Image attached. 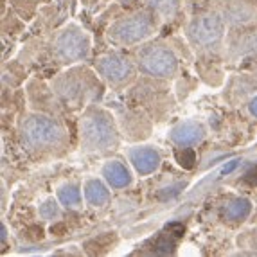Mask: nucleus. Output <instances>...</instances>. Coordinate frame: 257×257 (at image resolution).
Listing matches in <instances>:
<instances>
[{"label": "nucleus", "mask_w": 257, "mask_h": 257, "mask_svg": "<svg viewBox=\"0 0 257 257\" xmlns=\"http://www.w3.org/2000/svg\"><path fill=\"white\" fill-rule=\"evenodd\" d=\"M22 139L31 148H47L58 146L63 141V130L56 120L43 115H33L26 119L22 124Z\"/></svg>", "instance_id": "f257e3e1"}, {"label": "nucleus", "mask_w": 257, "mask_h": 257, "mask_svg": "<svg viewBox=\"0 0 257 257\" xmlns=\"http://www.w3.org/2000/svg\"><path fill=\"white\" fill-rule=\"evenodd\" d=\"M155 29L153 17L150 13H135L124 20L115 22L108 31V38L120 45H132L141 40L148 38Z\"/></svg>", "instance_id": "f03ea898"}, {"label": "nucleus", "mask_w": 257, "mask_h": 257, "mask_svg": "<svg viewBox=\"0 0 257 257\" xmlns=\"http://www.w3.org/2000/svg\"><path fill=\"white\" fill-rule=\"evenodd\" d=\"M83 142L88 150H110L117 144V133L104 113H94L83 120Z\"/></svg>", "instance_id": "7ed1b4c3"}, {"label": "nucleus", "mask_w": 257, "mask_h": 257, "mask_svg": "<svg viewBox=\"0 0 257 257\" xmlns=\"http://www.w3.org/2000/svg\"><path fill=\"white\" fill-rule=\"evenodd\" d=\"M223 22L216 15H207V17L194 18L187 29V36L193 45L202 49H210L218 45L223 38Z\"/></svg>", "instance_id": "20e7f679"}, {"label": "nucleus", "mask_w": 257, "mask_h": 257, "mask_svg": "<svg viewBox=\"0 0 257 257\" xmlns=\"http://www.w3.org/2000/svg\"><path fill=\"white\" fill-rule=\"evenodd\" d=\"M141 69L150 76L167 77L176 72V58L169 49L160 45H151L144 49L139 56Z\"/></svg>", "instance_id": "39448f33"}, {"label": "nucleus", "mask_w": 257, "mask_h": 257, "mask_svg": "<svg viewBox=\"0 0 257 257\" xmlns=\"http://www.w3.org/2000/svg\"><path fill=\"white\" fill-rule=\"evenodd\" d=\"M56 52L63 61L81 60L88 52V38L77 27H69L56 40Z\"/></svg>", "instance_id": "423d86ee"}, {"label": "nucleus", "mask_w": 257, "mask_h": 257, "mask_svg": "<svg viewBox=\"0 0 257 257\" xmlns=\"http://www.w3.org/2000/svg\"><path fill=\"white\" fill-rule=\"evenodd\" d=\"M97 70L111 85H122V83L130 81L133 77L132 61L120 54L103 56L97 63Z\"/></svg>", "instance_id": "0eeeda50"}, {"label": "nucleus", "mask_w": 257, "mask_h": 257, "mask_svg": "<svg viewBox=\"0 0 257 257\" xmlns=\"http://www.w3.org/2000/svg\"><path fill=\"white\" fill-rule=\"evenodd\" d=\"M203 135H205V130H203L202 124H198L194 120H185V122H180L173 128L171 141L178 146L187 148L198 144L203 139Z\"/></svg>", "instance_id": "6e6552de"}, {"label": "nucleus", "mask_w": 257, "mask_h": 257, "mask_svg": "<svg viewBox=\"0 0 257 257\" xmlns=\"http://www.w3.org/2000/svg\"><path fill=\"white\" fill-rule=\"evenodd\" d=\"M130 160L141 175H150L160 164L159 153L151 148H135L130 151Z\"/></svg>", "instance_id": "1a4fd4ad"}, {"label": "nucleus", "mask_w": 257, "mask_h": 257, "mask_svg": "<svg viewBox=\"0 0 257 257\" xmlns=\"http://www.w3.org/2000/svg\"><path fill=\"white\" fill-rule=\"evenodd\" d=\"M103 176L111 187H126L130 184V173L120 162H108L103 167Z\"/></svg>", "instance_id": "9d476101"}, {"label": "nucleus", "mask_w": 257, "mask_h": 257, "mask_svg": "<svg viewBox=\"0 0 257 257\" xmlns=\"http://www.w3.org/2000/svg\"><path fill=\"white\" fill-rule=\"evenodd\" d=\"M85 198L92 205L101 207L110 200V194H108V189L99 180H88L85 184Z\"/></svg>", "instance_id": "9b49d317"}, {"label": "nucleus", "mask_w": 257, "mask_h": 257, "mask_svg": "<svg viewBox=\"0 0 257 257\" xmlns=\"http://www.w3.org/2000/svg\"><path fill=\"white\" fill-rule=\"evenodd\" d=\"M250 210H252V203L246 198H237L225 207V216L232 221H237V219L246 218L250 214Z\"/></svg>", "instance_id": "f8f14e48"}, {"label": "nucleus", "mask_w": 257, "mask_h": 257, "mask_svg": "<svg viewBox=\"0 0 257 257\" xmlns=\"http://www.w3.org/2000/svg\"><path fill=\"white\" fill-rule=\"evenodd\" d=\"M58 198L65 207H76L81 203V193H79V187L77 185H63V187L58 191Z\"/></svg>", "instance_id": "ddd939ff"}, {"label": "nucleus", "mask_w": 257, "mask_h": 257, "mask_svg": "<svg viewBox=\"0 0 257 257\" xmlns=\"http://www.w3.org/2000/svg\"><path fill=\"white\" fill-rule=\"evenodd\" d=\"M148 4L166 17H173L178 8V0H146Z\"/></svg>", "instance_id": "4468645a"}, {"label": "nucleus", "mask_w": 257, "mask_h": 257, "mask_svg": "<svg viewBox=\"0 0 257 257\" xmlns=\"http://www.w3.org/2000/svg\"><path fill=\"white\" fill-rule=\"evenodd\" d=\"M176 159H178L180 166L185 167V169H191V167L194 166V162H196L194 153L191 150H187V148H184V151H178V153H176Z\"/></svg>", "instance_id": "2eb2a0df"}, {"label": "nucleus", "mask_w": 257, "mask_h": 257, "mask_svg": "<svg viewBox=\"0 0 257 257\" xmlns=\"http://www.w3.org/2000/svg\"><path fill=\"white\" fill-rule=\"evenodd\" d=\"M58 214H60V210H58V207H56V203L52 200H49V202H45L40 207V216L43 219H54L58 218Z\"/></svg>", "instance_id": "dca6fc26"}, {"label": "nucleus", "mask_w": 257, "mask_h": 257, "mask_svg": "<svg viewBox=\"0 0 257 257\" xmlns=\"http://www.w3.org/2000/svg\"><path fill=\"white\" fill-rule=\"evenodd\" d=\"M166 230L173 232V236H176V237L184 236V225H180V223H169L166 227Z\"/></svg>", "instance_id": "f3484780"}, {"label": "nucleus", "mask_w": 257, "mask_h": 257, "mask_svg": "<svg viewBox=\"0 0 257 257\" xmlns=\"http://www.w3.org/2000/svg\"><path fill=\"white\" fill-rule=\"evenodd\" d=\"M173 248H175V243L171 241H157V252H173Z\"/></svg>", "instance_id": "a211bd4d"}, {"label": "nucleus", "mask_w": 257, "mask_h": 257, "mask_svg": "<svg viewBox=\"0 0 257 257\" xmlns=\"http://www.w3.org/2000/svg\"><path fill=\"white\" fill-rule=\"evenodd\" d=\"M237 164H239V160H232V162L228 164V166H225V167L221 169V175H227V173L234 171V169L237 167Z\"/></svg>", "instance_id": "6ab92c4d"}, {"label": "nucleus", "mask_w": 257, "mask_h": 257, "mask_svg": "<svg viewBox=\"0 0 257 257\" xmlns=\"http://www.w3.org/2000/svg\"><path fill=\"white\" fill-rule=\"evenodd\" d=\"M250 111H252V115L257 117V97L253 99L252 103H250Z\"/></svg>", "instance_id": "aec40b11"}]
</instances>
